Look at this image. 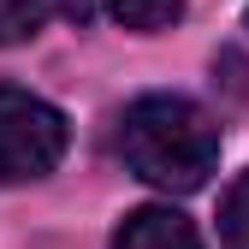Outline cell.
Instances as JSON below:
<instances>
[{"mask_svg":"<svg viewBox=\"0 0 249 249\" xmlns=\"http://www.w3.org/2000/svg\"><path fill=\"white\" fill-rule=\"evenodd\" d=\"M119 154L142 184L190 196L220 166V124L190 95H137L119 119Z\"/></svg>","mask_w":249,"mask_h":249,"instance_id":"6da1fadb","label":"cell"},{"mask_svg":"<svg viewBox=\"0 0 249 249\" xmlns=\"http://www.w3.org/2000/svg\"><path fill=\"white\" fill-rule=\"evenodd\" d=\"M66 154V113L30 89L0 83V184H36Z\"/></svg>","mask_w":249,"mask_h":249,"instance_id":"7a4b0ae2","label":"cell"},{"mask_svg":"<svg viewBox=\"0 0 249 249\" xmlns=\"http://www.w3.org/2000/svg\"><path fill=\"white\" fill-rule=\"evenodd\" d=\"M113 249H202V243H196V226L178 208H137L113 231Z\"/></svg>","mask_w":249,"mask_h":249,"instance_id":"3957f363","label":"cell"},{"mask_svg":"<svg viewBox=\"0 0 249 249\" xmlns=\"http://www.w3.org/2000/svg\"><path fill=\"white\" fill-rule=\"evenodd\" d=\"M107 12L137 36H154V30H172L184 18V0H107Z\"/></svg>","mask_w":249,"mask_h":249,"instance_id":"277c9868","label":"cell"},{"mask_svg":"<svg viewBox=\"0 0 249 249\" xmlns=\"http://www.w3.org/2000/svg\"><path fill=\"white\" fill-rule=\"evenodd\" d=\"M53 12H59V0H0V48L30 42Z\"/></svg>","mask_w":249,"mask_h":249,"instance_id":"5b68a950","label":"cell"},{"mask_svg":"<svg viewBox=\"0 0 249 249\" xmlns=\"http://www.w3.org/2000/svg\"><path fill=\"white\" fill-rule=\"evenodd\" d=\"M220 243L226 249H249V172L226 190L220 202Z\"/></svg>","mask_w":249,"mask_h":249,"instance_id":"8992f818","label":"cell"}]
</instances>
